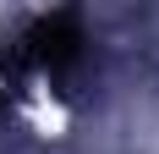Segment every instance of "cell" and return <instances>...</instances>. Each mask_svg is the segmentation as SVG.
<instances>
[{
	"label": "cell",
	"instance_id": "1",
	"mask_svg": "<svg viewBox=\"0 0 159 154\" xmlns=\"http://www.w3.org/2000/svg\"><path fill=\"white\" fill-rule=\"evenodd\" d=\"M22 55H28L39 72H66V66H77L82 55V28L71 11H49L39 17L28 28V39H22Z\"/></svg>",
	"mask_w": 159,
	"mask_h": 154
}]
</instances>
